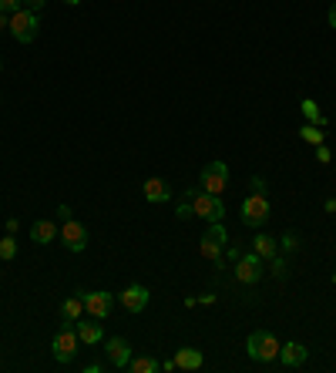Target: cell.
<instances>
[{
	"label": "cell",
	"instance_id": "cell-1",
	"mask_svg": "<svg viewBox=\"0 0 336 373\" xmlns=\"http://www.w3.org/2000/svg\"><path fill=\"white\" fill-rule=\"evenodd\" d=\"M279 340L269 333V329H256V333H249V340H246V350H249V356L256 360V363H273L276 356H279Z\"/></svg>",
	"mask_w": 336,
	"mask_h": 373
},
{
	"label": "cell",
	"instance_id": "cell-2",
	"mask_svg": "<svg viewBox=\"0 0 336 373\" xmlns=\"http://www.w3.org/2000/svg\"><path fill=\"white\" fill-rule=\"evenodd\" d=\"M78 329H75V323H68L64 320V326L54 333V343H51V350H54V360L57 363H71L75 360V353H78Z\"/></svg>",
	"mask_w": 336,
	"mask_h": 373
},
{
	"label": "cell",
	"instance_id": "cell-3",
	"mask_svg": "<svg viewBox=\"0 0 336 373\" xmlns=\"http://www.w3.org/2000/svg\"><path fill=\"white\" fill-rule=\"evenodd\" d=\"M188 202H192L195 216L206 219V222H222L226 219V205H222L219 195H212V192H188Z\"/></svg>",
	"mask_w": 336,
	"mask_h": 373
},
{
	"label": "cell",
	"instance_id": "cell-4",
	"mask_svg": "<svg viewBox=\"0 0 336 373\" xmlns=\"http://www.w3.org/2000/svg\"><path fill=\"white\" fill-rule=\"evenodd\" d=\"M7 30L14 34V41H21V44H30V41L37 37V30H41L37 10H27V7H21L17 14H10V27H7Z\"/></svg>",
	"mask_w": 336,
	"mask_h": 373
},
{
	"label": "cell",
	"instance_id": "cell-5",
	"mask_svg": "<svg viewBox=\"0 0 336 373\" xmlns=\"http://www.w3.org/2000/svg\"><path fill=\"white\" fill-rule=\"evenodd\" d=\"M269 212H273V205L266 199V192H253L249 199L242 202V222L253 225V229H262L266 219H269Z\"/></svg>",
	"mask_w": 336,
	"mask_h": 373
},
{
	"label": "cell",
	"instance_id": "cell-6",
	"mask_svg": "<svg viewBox=\"0 0 336 373\" xmlns=\"http://www.w3.org/2000/svg\"><path fill=\"white\" fill-rule=\"evenodd\" d=\"M199 185H202V192L222 195L226 185H229V165H226V162H212V165H206L202 175H199Z\"/></svg>",
	"mask_w": 336,
	"mask_h": 373
},
{
	"label": "cell",
	"instance_id": "cell-7",
	"mask_svg": "<svg viewBox=\"0 0 336 373\" xmlns=\"http://www.w3.org/2000/svg\"><path fill=\"white\" fill-rule=\"evenodd\" d=\"M61 242L71 249V252H84L88 249V225L78 219H64L61 225Z\"/></svg>",
	"mask_w": 336,
	"mask_h": 373
},
{
	"label": "cell",
	"instance_id": "cell-8",
	"mask_svg": "<svg viewBox=\"0 0 336 373\" xmlns=\"http://www.w3.org/2000/svg\"><path fill=\"white\" fill-rule=\"evenodd\" d=\"M84 299V309H88V316H95V320H108L111 316V303L115 296L111 293H104V289H95V293H78Z\"/></svg>",
	"mask_w": 336,
	"mask_h": 373
},
{
	"label": "cell",
	"instance_id": "cell-9",
	"mask_svg": "<svg viewBox=\"0 0 336 373\" xmlns=\"http://www.w3.org/2000/svg\"><path fill=\"white\" fill-rule=\"evenodd\" d=\"M235 279L239 283H259L262 279V256L256 252H246L235 259Z\"/></svg>",
	"mask_w": 336,
	"mask_h": 373
},
{
	"label": "cell",
	"instance_id": "cell-10",
	"mask_svg": "<svg viewBox=\"0 0 336 373\" xmlns=\"http://www.w3.org/2000/svg\"><path fill=\"white\" fill-rule=\"evenodd\" d=\"M118 299H121V306H125L128 313H141V309L148 306L152 293H148L145 286H138V283H135V286H128V289H121V296H118Z\"/></svg>",
	"mask_w": 336,
	"mask_h": 373
},
{
	"label": "cell",
	"instance_id": "cell-11",
	"mask_svg": "<svg viewBox=\"0 0 336 373\" xmlns=\"http://www.w3.org/2000/svg\"><path fill=\"white\" fill-rule=\"evenodd\" d=\"M104 350H108V360H111L115 367H128V360H131V343L125 340V336H111V340L104 343Z\"/></svg>",
	"mask_w": 336,
	"mask_h": 373
},
{
	"label": "cell",
	"instance_id": "cell-12",
	"mask_svg": "<svg viewBox=\"0 0 336 373\" xmlns=\"http://www.w3.org/2000/svg\"><path fill=\"white\" fill-rule=\"evenodd\" d=\"M141 195L152 202V205H158V202L172 199V189H168V182H165V178H148V182L141 185Z\"/></svg>",
	"mask_w": 336,
	"mask_h": 373
},
{
	"label": "cell",
	"instance_id": "cell-13",
	"mask_svg": "<svg viewBox=\"0 0 336 373\" xmlns=\"http://www.w3.org/2000/svg\"><path fill=\"white\" fill-rule=\"evenodd\" d=\"M306 356H310V350L303 347V343H283L279 347V363L283 367H303Z\"/></svg>",
	"mask_w": 336,
	"mask_h": 373
},
{
	"label": "cell",
	"instance_id": "cell-14",
	"mask_svg": "<svg viewBox=\"0 0 336 373\" xmlns=\"http://www.w3.org/2000/svg\"><path fill=\"white\" fill-rule=\"evenodd\" d=\"M57 236H61V229H57L51 219H41V222L30 225V239H34L37 246H48V242H54Z\"/></svg>",
	"mask_w": 336,
	"mask_h": 373
},
{
	"label": "cell",
	"instance_id": "cell-15",
	"mask_svg": "<svg viewBox=\"0 0 336 373\" xmlns=\"http://www.w3.org/2000/svg\"><path fill=\"white\" fill-rule=\"evenodd\" d=\"M175 367H179V370H199V367H202V353L192 350V347L175 350Z\"/></svg>",
	"mask_w": 336,
	"mask_h": 373
},
{
	"label": "cell",
	"instance_id": "cell-16",
	"mask_svg": "<svg viewBox=\"0 0 336 373\" xmlns=\"http://www.w3.org/2000/svg\"><path fill=\"white\" fill-rule=\"evenodd\" d=\"M253 252H256V256H262V259H273V256H279V242H276L273 236L259 232L256 239H253Z\"/></svg>",
	"mask_w": 336,
	"mask_h": 373
},
{
	"label": "cell",
	"instance_id": "cell-17",
	"mask_svg": "<svg viewBox=\"0 0 336 373\" xmlns=\"http://www.w3.org/2000/svg\"><path fill=\"white\" fill-rule=\"evenodd\" d=\"M75 329H78V340L81 343H88V347H91V343H101L104 340V329H101V323H75Z\"/></svg>",
	"mask_w": 336,
	"mask_h": 373
},
{
	"label": "cell",
	"instance_id": "cell-18",
	"mask_svg": "<svg viewBox=\"0 0 336 373\" xmlns=\"http://www.w3.org/2000/svg\"><path fill=\"white\" fill-rule=\"evenodd\" d=\"M81 313H84V299H81V296H71V299H64V303H61V316H64L68 323H78Z\"/></svg>",
	"mask_w": 336,
	"mask_h": 373
},
{
	"label": "cell",
	"instance_id": "cell-19",
	"mask_svg": "<svg viewBox=\"0 0 336 373\" xmlns=\"http://www.w3.org/2000/svg\"><path fill=\"white\" fill-rule=\"evenodd\" d=\"M199 252H202V259H208V262H219V266H222V252H226V246H222V242H215V239H208V236H202V246H199Z\"/></svg>",
	"mask_w": 336,
	"mask_h": 373
},
{
	"label": "cell",
	"instance_id": "cell-20",
	"mask_svg": "<svg viewBox=\"0 0 336 373\" xmlns=\"http://www.w3.org/2000/svg\"><path fill=\"white\" fill-rule=\"evenodd\" d=\"M128 370L131 373H155V370H161V363H158V360H152V356H131V360H128Z\"/></svg>",
	"mask_w": 336,
	"mask_h": 373
},
{
	"label": "cell",
	"instance_id": "cell-21",
	"mask_svg": "<svg viewBox=\"0 0 336 373\" xmlns=\"http://www.w3.org/2000/svg\"><path fill=\"white\" fill-rule=\"evenodd\" d=\"M303 115L310 118V124H319V128L326 124V118H323V111H319V104H316L313 98H303Z\"/></svg>",
	"mask_w": 336,
	"mask_h": 373
},
{
	"label": "cell",
	"instance_id": "cell-22",
	"mask_svg": "<svg viewBox=\"0 0 336 373\" xmlns=\"http://www.w3.org/2000/svg\"><path fill=\"white\" fill-rule=\"evenodd\" d=\"M299 135H303L306 145H323V128H319V124H303Z\"/></svg>",
	"mask_w": 336,
	"mask_h": 373
},
{
	"label": "cell",
	"instance_id": "cell-23",
	"mask_svg": "<svg viewBox=\"0 0 336 373\" xmlns=\"http://www.w3.org/2000/svg\"><path fill=\"white\" fill-rule=\"evenodd\" d=\"M14 256H17V242H14V236L7 232V236L0 239V259H3V262H10Z\"/></svg>",
	"mask_w": 336,
	"mask_h": 373
},
{
	"label": "cell",
	"instance_id": "cell-24",
	"mask_svg": "<svg viewBox=\"0 0 336 373\" xmlns=\"http://www.w3.org/2000/svg\"><path fill=\"white\" fill-rule=\"evenodd\" d=\"M279 246H283L286 252H293V249H299V236H296V232H286L283 239H279Z\"/></svg>",
	"mask_w": 336,
	"mask_h": 373
},
{
	"label": "cell",
	"instance_id": "cell-25",
	"mask_svg": "<svg viewBox=\"0 0 336 373\" xmlns=\"http://www.w3.org/2000/svg\"><path fill=\"white\" fill-rule=\"evenodd\" d=\"M24 7V0H0V14H17Z\"/></svg>",
	"mask_w": 336,
	"mask_h": 373
},
{
	"label": "cell",
	"instance_id": "cell-26",
	"mask_svg": "<svg viewBox=\"0 0 336 373\" xmlns=\"http://www.w3.org/2000/svg\"><path fill=\"white\" fill-rule=\"evenodd\" d=\"M273 273L279 276V279L289 273V269H286V259H283V256H273Z\"/></svg>",
	"mask_w": 336,
	"mask_h": 373
},
{
	"label": "cell",
	"instance_id": "cell-27",
	"mask_svg": "<svg viewBox=\"0 0 336 373\" xmlns=\"http://www.w3.org/2000/svg\"><path fill=\"white\" fill-rule=\"evenodd\" d=\"M175 216H179V219H192V216H195L192 202H181V205H179V212H175Z\"/></svg>",
	"mask_w": 336,
	"mask_h": 373
},
{
	"label": "cell",
	"instance_id": "cell-28",
	"mask_svg": "<svg viewBox=\"0 0 336 373\" xmlns=\"http://www.w3.org/2000/svg\"><path fill=\"white\" fill-rule=\"evenodd\" d=\"M316 158H319V162H330V149H326V145H316Z\"/></svg>",
	"mask_w": 336,
	"mask_h": 373
},
{
	"label": "cell",
	"instance_id": "cell-29",
	"mask_svg": "<svg viewBox=\"0 0 336 373\" xmlns=\"http://www.w3.org/2000/svg\"><path fill=\"white\" fill-rule=\"evenodd\" d=\"M44 3H48V0H24V7H27V10H41Z\"/></svg>",
	"mask_w": 336,
	"mask_h": 373
},
{
	"label": "cell",
	"instance_id": "cell-30",
	"mask_svg": "<svg viewBox=\"0 0 336 373\" xmlns=\"http://www.w3.org/2000/svg\"><path fill=\"white\" fill-rule=\"evenodd\" d=\"M330 27H333V30H336V3H333V7H330Z\"/></svg>",
	"mask_w": 336,
	"mask_h": 373
},
{
	"label": "cell",
	"instance_id": "cell-31",
	"mask_svg": "<svg viewBox=\"0 0 336 373\" xmlns=\"http://www.w3.org/2000/svg\"><path fill=\"white\" fill-rule=\"evenodd\" d=\"M326 212H336V199H326V205H323Z\"/></svg>",
	"mask_w": 336,
	"mask_h": 373
},
{
	"label": "cell",
	"instance_id": "cell-32",
	"mask_svg": "<svg viewBox=\"0 0 336 373\" xmlns=\"http://www.w3.org/2000/svg\"><path fill=\"white\" fill-rule=\"evenodd\" d=\"M3 27H10V17H7V14H0V30H3Z\"/></svg>",
	"mask_w": 336,
	"mask_h": 373
},
{
	"label": "cell",
	"instance_id": "cell-33",
	"mask_svg": "<svg viewBox=\"0 0 336 373\" xmlns=\"http://www.w3.org/2000/svg\"><path fill=\"white\" fill-rule=\"evenodd\" d=\"M64 3H71V7H78V3H81V0H64Z\"/></svg>",
	"mask_w": 336,
	"mask_h": 373
},
{
	"label": "cell",
	"instance_id": "cell-34",
	"mask_svg": "<svg viewBox=\"0 0 336 373\" xmlns=\"http://www.w3.org/2000/svg\"><path fill=\"white\" fill-rule=\"evenodd\" d=\"M0 75H3V57H0Z\"/></svg>",
	"mask_w": 336,
	"mask_h": 373
}]
</instances>
